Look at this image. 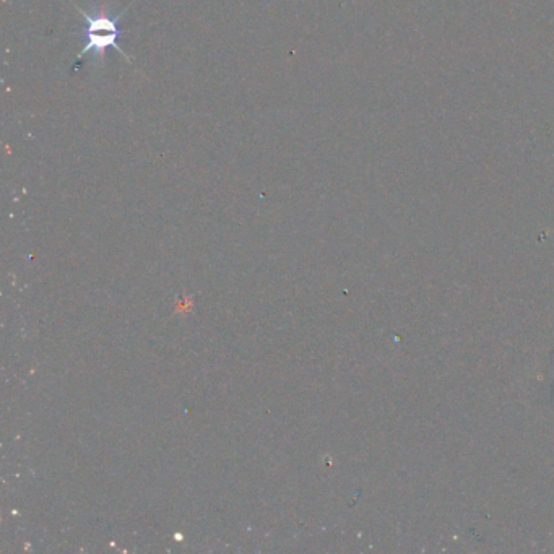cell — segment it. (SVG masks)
Here are the masks:
<instances>
[{"mask_svg":"<svg viewBox=\"0 0 554 554\" xmlns=\"http://www.w3.org/2000/svg\"><path fill=\"white\" fill-rule=\"evenodd\" d=\"M75 5V4H74ZM75 9L82 13L83 20L87 23L85 26V46L75 59L74 65L80 64L83 61V57L90 56L95 57V61L101 62L104 59V52L108 49H114L119 52L121 56L126 57L127 61H130V57L127 56L124 49L119 46L121 36L124 35L122 31L121 23L122 18L126 15L127 10H122L121 13L109 12L108 9L91 10V12H85L82 7L75 5Z\"/></svg>","mask_w":554,"mask_h":554,"instance_id":"cell-1","label":"cell"}]
</instances>
